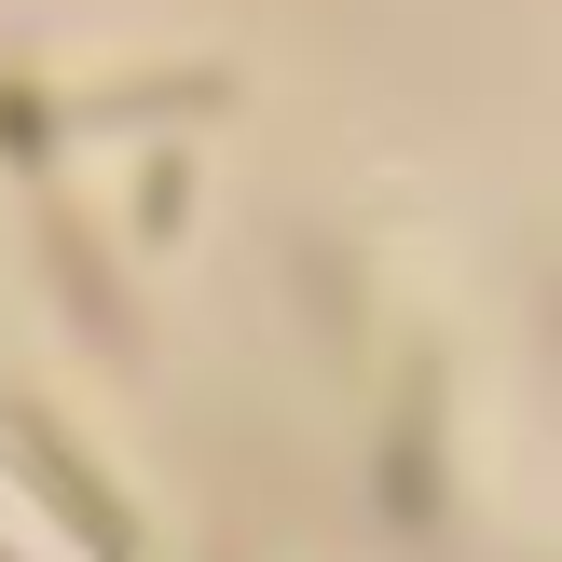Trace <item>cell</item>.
<instances>
[{"mask_svg": "<svg viewBox=\"0 0 562 562\" xmlns=\"http://www.w3.org/2000/svg\"><path fill=\"white\" fill-rule=\"evenodd\" d=\"M27 247H42V289H55V316H69V344L110 357V371H137V357H151V316H137V289L110 274L97 220H82L55 179H27Z\"/></svg>", "mask_w": 562, "mask_h": 562, "instance_id": "obj_1", "label": "cell"}, {"mask_svg": "<svg viewBox=\"0 0 562 562\" xmlns=\"http://www.w3.org/2000/svg\"><path fill=\"white\" fill-rule=\"evenodd\" d=\"M0 439H14V467L42 481V508L82 536V562H151V536H137V508L110 494V467L82 453L69 426H55V398H0Z\"/></svg>", "mask_w": 562, "mask_h": 562, "instance_id": "obj_2", "label": "cell"}, {"mask_svg": "<svg viewBox=\"0 0 562 562\" xmlns=\"http://www.w3.org/2000/svg\"><path fill=\"white\" fill-rule=\"evenodd\" d=\"M234 110V69L192 55V69H110V82H69L55 124L69 137H165V124H220Z\"/></svg>", "mask_w": 562, "mask_h": 562, "instance_id": "obj_3", "label": "cell"}, {"mask_svg": "<svg viewBox=\"0 0 562 562\" xmlns=\"http://www.w3.org/2000/svg\"><path fill=\"white\" fill-rule=\"evenodd\" d=\"M371 467H384V521H398V536H439V371H426V357H412Z\"/></svg>", "mask_w": 562, "mask_h": 562, "instance_id": "obj_4", "label": "cell"}, {"mask_svg": "<svg viewBox=\"0 0 562 562\" xmlns=\"http://www.w3.org/2000/svg\"><path fill=\"white\" fill-rule=\"evenodd\" d=\"M69 124H55V82L42 69H0V179H55Z\"/></svg>", "mask_w": 562, "mask_h": 562, "instance_id": "obj_5", "label": "cell"}, {"mask_svg": "<svg viewBox=\"0 0 562 562\" xmlns=\"http://www.w3.org/2000/svg\"><path fill=\"white\" fill-rule=\"evenodd\" d=\"M192 234V151H151L137 165V247H179Z\"/></svg>", "mask_w": 562, "mask_h": 562, "instance_id": "obj_6", "label": "cell"}]
</instances>
